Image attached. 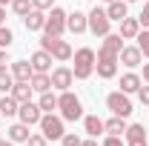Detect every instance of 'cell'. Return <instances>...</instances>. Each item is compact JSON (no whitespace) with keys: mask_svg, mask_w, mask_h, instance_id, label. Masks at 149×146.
<instances>
[{"mask_svg":"<svg viewBox=\"0 0 149 146\" xmlns=\"http://www.w3.org/2000/svg\"><path fill=\"white\" fill-rule=\"evenodd\" d=\"M52 60H55V57L49 55V52H43V49H37L35 55L29 57V63H32L35 72H49V69H52Z\"/></svg>","mask_w":149,"mask_h":146,"instance_id":"cell-13","label":"cell"},{"mask_svg":"<svg viewBox=\"0 0 149 146\" xmlns=\"http://www.w3.org/2000/svg\"><path fill=\"white\" fill-rule=\"evenodd\" d=\"M52 6H55V0H32V9H40V12H46Z\"/></svg>","mask_w":149,"mask_h":146,"instance_id":"cell-32","label":"cell"},{"mask_svg":"<svg viewBox=\"0 0 149 146\" xmlns=\"http://www.w3.org/2000/svg\"><path fill=\"white\" fill-rule=\"evenodd\" d=\"M106 15H109V20H120L129 17V9H126V0H112L109 6H106Z\"/></svg>","mask_w":149,"mask_h":146,"instance_id":"cell-18","label":"cell"},{"mask_svg":"<svg viewBox=\"0 0 149 146\" xmlns=\"http://www.w3.org/2000/svg\"><path fill=\"white\" fill-rule=\"evenodd\" d=\"M103 123H106V132H109V135H118V138H120V135L126 132V126H129L126 117H118V115L109 117V120H103Z\"/></svg>","mask_w":149,"mask_h":146,"instance_id":"cell-23","label":"cell"},{"mask_svg":"<svg viewBox=\"0 0 149 146\" xmlns=\"http://www.w3.org/2000/svg\"><path fill=\"white\" fill-rule=\"evenodd\" d=\"M66 32V12L60 6H52V12L46 15V26H43V35H52V37H60Z\"/></svg>","mask_w":149,"mask_h":146,"instance_id":"cell-7","label":"cell"},{"mask_svg":"<svg viewBox=\"0 0 149 146\" xmlns=\"http://www.w3.org/2000/svg\"><path fill=\"white\" fill-rule=\"evenodd\" d=\"M138 97H141L143 106H149V86H141V89H138Z\"/></svg>","mask_w":149,"mask_h":146,"instance_id":"cell-34","label":"cell"},{"mask_svg":"<svg viewBox=\"0 0 149 146\" xmlns=\"http://www.w3.org/2000/svg\"><path fill=\"white\" fill-rule=\"evenodd\" d=\"M66 29L74 32V35H83L89 29V17L83 12H72V15H66Z\"/></svg>","mask_w":149,"mask_h":146,"instance_id":"cell-11","label":"cell"},{"mask_svg":"<svg viewBox=\"0 0 149 146\" xmlns=\"http://www.w3.org/2000/svg\"><path fill=\"white\" fill-rule=\"evenodd\" d=\"M138 32H141V20L138 17H123L120 20V37H123V40L138 37Z\"/></svg>","mask_w":149,"mask_h":146,"instance_id":"cell-17","label":"cell"},{"mask_svg":"<svg viewBox=\"0 0 149 146\" xmlns=\"http://www.w3.org/2000/svg\"><path fill=\"white\" fill-rule=\"evenodd\" d=\"M40 49H43V52H49V55L55 57V60H60V63L72 60V46H69L66 40H60V37L43 35V37H40Z\"/></svg>","mask_w":149,"mask_h":146,"instance_id":"cell-3","label":"cell"},{"mask_svg":"<svg viewBox=\"0 0 149 146\" xmlns=\"http://www.w3.org/2000/svg\"><path fill=\"white\" fill-rule=\"evenodd\" d=\"M6 63H12V60L6 55V49H0V69H6Z\"/></svg>","mask_w":149,"mask_h":146,"instance_id":"cell-37","label":"cell"},{"mask_svg":"<svg viewBox=\"0 0 149 146\" xmlns=\"http://www.w3.org/2000/svg\"><path fill=\"white\" fill-rule=\"evenodd\" d=\"M0 146H15V140H9V138H6V140H0Z\"/></svg>","mask_w":149,"mask_h":146,"instance_id":"cell-41","label":"cell"},{"mask_svg":"<svg viewBox=\"0 0 149 146\" xmlns=\"http://www.w3.org/2000/svg\"><path fill=\"white\" fill-rule=\"evenodd\" d=\"M12 86H15V74L0 69V92H12Z\"/></svg>","mask_w":149,"mask_h":146,"instance_id":"cell-28","label":"cell"},{"mask_svg":"<svg viewBox=\"0 0 149 146\" xmlns=\"http://www.w3.org/2000/svg\"><path fill=\"white\" fill-rule=\"evenodd\" d=\"M126 3H138V0H126Z\"/></svg>","mask_w":149,"mask_h":146,"instance_id":"cell-44","label":"cell"},{"mask_svg":"<svg viewBox=\"0 0 149 146\" xmlns=\"http://www.w3.org/2000/svg\"><path fill=\"white\" fill-rule=\"evenodd\" d=\"M72 57H74V69H72L74 77H77V80H86V77L95 72V52L89 46H83V49H77Z\"/></svg>","mask_w":149,"mask_h":146,"instance_id":"cell-4","label":"cell"},{"mask_svg":"<svg viewBox=\"0 0 149 146\" xmlns=\"http://www.w3.org/2000/svg\"><path fill=\"white\" fill-rule=\"evenodd\" d=\"M143 80H146V83H149V63H146V66H143Z\"/></svg>","mask_w":149,"mask_h":146,"instance_id":"cell-40","label":"cell"},{"mask_svg":"<svg viewBox=\"0 0 149 146\" xmlns=\"http://www.w3.org/2000/svg\"><path fill=\"white\" fill-rule=\"evenodd\" d=\"M32 92H35V89H32L29 80H15V86H12L9 95H12L17 103H26V100H32Z\"/></svg>","mask_w":149,"mask_h":146,"instance_id":"cell-14","label":"cell"},{"mask_svg":"<svg viewBox=\"0 0 149 146\" xmlns=\"http://www.w3.org/2000/svg\"><path fill=\"white\" fill-rule=\"evenodd\" d=\"M40 132H43V138L46 140H60L66 132H63V117H57L52 112H46L43 117H40Z\"/></svg>","mask_w":149,"mask_h":146,"instance_id":"cell-5","label":"cell"},{"mask_svg":"<svg viewBox=\"0 0 149 146\" xmlns=\"http://www.w3.org/2000/svg\"><path fill=\"white\" fill-rule=\"evenodd\" d=\"M106 106H109L112 115H118V117H129L132 115V100L126 92H109L106 95Z\"/></svg>","mask_w":149,"mask_h":146,"instance_id":"cell-6","label":"cell"},{"mask_svg":"<svg viewBox=\"0 0 149 146\" xmlns=\"http://www.w3.org/2000/svg\"><path fill=\"white\" fill-rule=\"evenodd\" d=\"M12 9H15V15L26 17V15L32 12V0H12Z\"/></svg>","mask_w":149,"mask_h":146,"instance_id":"cell-27","label":"cell"},{"mask_svg":"<svg viewBox=\"0 0 149 146\" xmlns=\"http://www.w3.org/2000/svg\"><path fill=\"white\" fill-rule=\"evenodd\" d=\"M37 106L43 109V115H46V112H55V109H57V97L52 95V92H43V95H40V100H37Z\"/></svg>","mask_w":149,"mask_h":146,"instance_id":"cell-26","label":"cell"},{"mask_svg":"<svg viewBox=\"0 0 149 146\" xmlns=\"http://www.w3.org/2000/svg\"><path fill=\"white\" fill-rule=\"evenodd\" d=\"M138 49H141V55L143 57H149V32H138Z\"/></svg>","mask_w":149,"mask_h":146,"instance_id":"cell-29","label":"cell"},{"mask_svg":"<svg viewBox=\"0 0 149 146\" xmlns=\"http://www.w3.org/2000/svg\"><path fill=\"white\" fill-rule=\"evenodd\" d=\"M15 40L12 35V29H6V26H0V49H9V43Z\"/></svg>","mask_w":149,"mask_h":146,"instance_id":"cell-30","label":"cell"},{"mask_svg":"<svg viewBox=\"0 0 149 146\" xmlns=\"http://www.w3.org/2000/svg\"><path fill=\"white\" fill-rule=\"evenodd\" d=\"M100 146H123V140H120L118 135H109V138H106V140H103Z\"/></svg>","mask_w":149,"mask_h":146,"instance_id":"cell-35","label":"cell"},{"mask_svg":"<svg viewBox=\"0 0 149 146\" xmlns=\"http://www.w3.org/2000/svg\"><path fill=\"white\" fill-rule=\"evenodd\" d=\"M6 3H12V0H0V6H6Z\"/></svg>","mask_w":149,"mask_h":146,"instance_id":"cell-43","label":"cell"},{"mask_svg":"<svg viewBox=\"0 0 149 146\" xmlns=\"http://www.w3.org/2000/svg\"><path fill=\"white\" fill-rule=\"evenodd\" d=\"M126 140H146V129H143V123H132V126H126Z\"/></svg>","mask_w":149,"mask_h":146,"instance_id":"cell-25","label":"cell"},{"mask_svg":"<svg viewBox=\"0 0 149 146\" xmlns=\"http://www.w3.org/2000/svg\"><path fill=\"white\" fill-rule=\"evenodd\" d=\"M17 117H20V123H26V126H35V123H40V117H43V109H40L37 103H32V100H26V103H20Z\"/></svg>","mask_w":149,"mask_h":146,"instance_id":"cell-9","label":"cell"},{"mask_svg":"<svg viewBox=\"0 0 149 146\" xmlns=\"http://www.w3.org/2000/svg\"><path fill=\"white\" fill-rule=\"evenodd\" d=\"M49 140L43 138V135H29V140H26V146H46Z\"/></svg>","mask_w":149,"mask_h":146,"instance_id":"cell-31","label":"cell"},{"mask_svg":"<svg viewBox=\"0 0 149 146\" xmlns=\"http://www.w3.org/2000/svg\"><path fill=\"white\" fill-rule=\"evenodd\" d=\"M80 146H97V140H80Z\"/></svg>","mask_w":149,"mask_h":146,"instance_id":"cell-39","label":"cell"},{"mask_svg":"<svg viewBox=\"0 0 149 146\" xmlns=\"http://www.w3.org/2000/svg\"><path fill=\"white\" fill-rule=\"evenodd\" d=\"M83 129H86L92 138H97V135H103V132H106V123H103L97 115H86V117H83Z\"/></svg>","mask_w":149,"mask_h":146,"instance_id":"cell-20","label":"cell"},{"mask_svg":"<svg viewBox=\"0 0 149 146\" xmlns=\"http://www.w3.org/2000/svg\"><path fill=\"white\" fill-rule=\"evenodd\" d=\"M57 109H60V117H63V120H80V117H83V103H80V97L72 95L69 89L57 97Z\"/></svg>","mask_w":149,"mask_h":146,"instance_id":"cell-2","label":"cell"},{"mask_svg":"<svg viewBox=\"0 0 149 146\" xmlns=\"http://www.w3.org/2000/svg\"><path fill=\"white\" fill-rule=\"evenodd\" d=\"M129 146H146V140H132Z\"/></svg>","mask_w":149,"mask_h":146,"instance_id":"cell-42","label":"cell"},{"mask_svg":"<svg viewBox=\"0 0 149 146\" xmlns=\"http://www.w3.org/2000/svg\"><path fill=\"white\" fill-rule=\"evenodd\" d=\"M23 23H26L29 32H43V26H46V15H43L40 9H32V12L23 17Z\"/></svg>","mask_w":149,"mask_h":146,"instance_id":"cell-15","label":"cell"},{"mask_svg":"<svg viewBox=\"0 0 149 146\" xmlns=\"http://www.w3.org/2000/svg\"><path fill=\"white\" fill-rule=\"evenodd\" d=\"M6 132H9V140H15V143H26V140H29V135H32L26 123H15V126L6 129Z\"/></svg>","mask_w":149,"mask_h":146,"instance_id":"cell-21","label":"cell"},{"mask_svg":"<svg viewBox=\"0 0 149 146\" xmlns=\"http://www.w3.org/2000/svg\"><path fill=\"white\" fill-rule=\"evenodd\" d=\"M72 80H74V72L69 69V66H57L55 72H52V89L66 92L69 86H72Z\"/></svg>","mask_w":149,"mask_h":146,"instance_id":"cell-10","label":"cell"},{"mask_svg":"<svg viewBox=\"0 0 149 146\" xmlns=\"http://www.w3.org/2000/svg\"><path fill=\"white\" fill-rule=\"evenodd\" d=\"M106 3H112V0H106Z\"/></svg>","mask_w":149,"mask_h":146,"instance_id":"cell-45","label":"cell"},{"mask_svg":"<svg viewBox=\"0 0 149 146\" xmlns=\"http://www.w3.org/2000/svg\"><path fill=\"white\" fill-rule=\"evenodd\" d=\"M29 83H32V89H35L37 95H43V92H52V74H49V72H35Z\"/></svg>","mask_w":149,"mask_h":146,"instance_id":"cell-16","label":"cell"},{"mask_svg":"<svg viewBox=\"0 0 149 146\" xmlns=\"http://www.w3.org/2000/svg\"><path fill=\"white\" fill-rule=\"evenodd\" d=\"M86 17H89V32H92L95 37H106L109 35V23L112 20H109V15H106V9H92Z\"/></svg>","mask_w":149,"mask_h":146,"instance_id":"cell-8","label":"cell"},{"mask_svg":"<svg viewBox=\"0 0 149 146\" xmlns=\"http://www.w3.org/2000/svg\"><path fill=\"white\" fill-rule=\"evenodd\" d=\"M120 49H123V37L120 35H106L103 37V43H100V49H97V55H95V69H97V74H100L103 80H112V77L118 74Z\"/></svg>","mask_w":149,"mask_h":146,"instance_id":"cell-1","label":"cell"},{"mask_svg":"<svg viewBox=\"0 0 149 146\" xmlns=\"http://www.w3.org/2000/svg\"><path fill=\"white\" fill-rule=\"evenodd\" d=\"M123 66H129V69H135V66H141V60H143V55H141V49L138 46H123L120 49V57H118Z\"/></svg>","mask_w":149,"mask_h":146,"instance_id":"cell-12","label":"cell"},{"mask_svg":"<svg viewBox=\"0 0 149 146\" xmlns=\"http://www.w3.org/2000/svg\"><path fill=\"white\" fill-rule=\"evenodd\" d=\"M17 109H20V103L12 97V95H6L3 100H0V115H6V117H12V115H17Z\"/></svg>","mask_w":149,"mask_h":146,"instance_id":"cell-24","label":"cell"},{"mask_svg":"<svg viewBox=\"0 0 149 146\" xmlns=\"http://www.w3.org/2000/svg\"><path fill=\"white\" fill-rule=\"evenodd\" d=\"M12 74H15V80H32L35 69H32L29 60H15V63H12Z\"/></svg>","mask_w":149,"mask_h":146,"instance_id":"cell-19","label":"cell"},{"mask_svg":"<svg viewBox=\"0 0 149 146\" xmlns=\"http://www.w3.org/2000/svg\"><path fill=\"white\" fill-rule=\"evenodd\" d=\"M3 23H6V9L0 6V26H3Z\"/></svg>","mask_w":149,"mask_h":146,"instance_id":"cell-38","label":"cell"},{"mask_svg":"<svg viewBox=\"0 0 149 146\" xmlns=\"http://www.w3.org/2000/svg\"><path fill=\"white\" fill-rule=\"evenodd\" d=\"M141 83H143V80H141V77H138L135 72H126L123 77H120V92L132 95V92H138V89H141Z\"/></svg>","mask_w":149,"mask_h":146,"instance_id":"cell-22","label":"cell"},{"mask_svg":"<svg viewBox=\"0 0 149 146\" xmlns=\"http://www.w3.org/2000/svg\"><path fill=\"white\" fill-rule=\"evenodd\" d=\"M60 143H63V146H80V138H77V135H63Z\"/></svg>","mask_w":149,"mask_h":146,"instance_id":"cell-33","label":"cell"},{"mask_svg":"<svg viewBox=\"0 0 149 146\" xmlns=\"http://www.w3.org/2000/svg\"><path fill=\"white\" fill-rule=\"evenodd\" d=\"M138 20H141V26H146V29H149V3L143 6V12H141V17H138Z\"/></svg>","mask_w":149,"mask_h":146,"instance_id":"cell-36","label":"cell"}]
</instances>
